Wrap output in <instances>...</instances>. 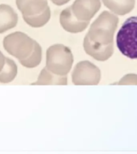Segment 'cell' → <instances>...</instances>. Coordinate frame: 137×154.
<instances>
[{
  "mask_svg": "<svg viewBox=\"0 0 137 154\" xmlns=\"http://www.w3.org/2000/svg\"><path fill=\"white\" fill-rule=\"evenodd\" d=\"M74 56L67 46L61 43L50 45L46 51V66L50 72L58 75H67L72 70Z\"/></svg>",
  "mask_w": 137,
  "mask_h": 154,
  "instance_id": "6da1fadb",
  "label": "cell"
},
{
  "mask_svg": "<svg viewBox=\"0 0 137 154\" xmlns=\"http://www.w3.org/2000/svg\"><path fill=\"white\" fill-rule=\"evenodd\" d=\"M119 19L116 14L103 11L92 23L87 35L96 43L107 45L113 43Z\"/></svg>",
  "mask_w": 137,
  "mask_h": 154,
  "instance_id": "7a4b0ae2",
  "label": "cell"
},
{
  "mask_svg": "<svg viewBox=\"0 0 137 154\" xmlns=\"http://www.w3.org/2000/svg\"><path fill=\"white\" fill-rule=\"evenodd\" d=\"M118 49L126 57L137 59V16L125 20L116 35Z\"/></svg>",
  "mask_w": 137,
  "mask_h": 154,
  "instance_id": "3957f363",
  "label": "cell"
},
{
  "mask_svg": "<svg viewBox=\"0 0 137 154\" xmlns=\"http://www.w3.org/2000/svg\"><path fill=\"white\" fill-rule=\"evenodd\" d=\"M35 39L22 31H14L4 37L2 45L9 55L18 60L26 59L31 55L34 48Z\"/></svg>",
  "mask_w": 137,
  "mask_h": 154,
  "instance_id": "277c9868",
  "label": "cell"
},
{
  "mask_svg": "<svg viewBox=\"0 0 137 154\" xmlns=\"http://www.w3.org/2000/svg\"><path fill=\"white\" fill-rule=\"evenodd\" d=\"M100 79L99 68L88 60L78 63L72 73V81L75 85H96Z\"/></svg>",
  "mask_w": 137,
  "mask_h": 154,
  "instance_id": "5b68a950",
  "label": "cell"
},
{
  "mask_svg": "<svg viewBox=\"0 0 137 154\" xmlns=\"http://www.w3.org/2000/svg\"><path fill=\"white\" fill-rule=\"evenodd\" d=\"M71 7L79 20L90 22L100 9L101 2L100 0H75Z\"/></svg>",
  "mask_w": 137,
  "mask_h": 154,
  "instance_id": "8992f818",
  "label": "cell"
},
{
  "mask_svg": "<svg viewBox=\"0 0 137 154\" xmlns=\"http://www.w3.org/2000/svg\"><path fill=\"white\" fill-rule=\"evenodd\" d=\"M84 49L88 55L98 61H106L114 52L113 43L103 45L91 40L88 36L85 35L84 39Z\"/></svg>",
  "mask_w": 137,
  "mask_h": 154,
  "instance_id": "52a82bcc",
  "label": "cell"
},
{
  "mask_svg": "<svg viewBox=\"0 0 137 154\" xmlns=\"http://www.w3.org/2000/svg\"><path fill=\"white\" fill-rule=\"evenodd\" d=\"M59 23L67 32L77 34L84 31L89 25V22L81 21L75 16L72 7H68L61 11L59 14Z\"/></svg>",
  "mask_w": 137,
  "mask_h": 154,
  "instance_id": "ba28073f",
  "label": "cell"
},
{
  "mask_svg": "<svg viewBox=\"0 0 137 154\" xmlns=\"http://www.w3.org/2000/svg\"><path fill=\"white\" fill-rule=\"evenodd\" d=\"M16 7L23 15L40 14L48 7V0H15Z\"/></svg>",
  "mask_w": 137,
  "mask_h": 154,
  "instance_id": "9c48e42d",
  "label": "cell"
},
{
  "mask_svg": "<svg viewBox=\"0 0 137 154\" xmlns=\"http://www.w3.org/2000/svg\"><path fill=\"white\" fill-rule=\"evenodd\" d=\"M19 16L10 5L0 4V34H3L15 27Z\"/></svg>",
  "mask_w": 137,
  "mask_h": 154,
  "instance_id": "30bf717a",
  "label": "cell"
},
{
  "mask_svg": "<svg viewBox=\"0 0 137 154\" xmlns=\"http://www.w3.org/2000/svg\"><path fill=\"white\" fill-rule=\"evenodd\" d=\"M67 75L61 76L58 75L51 72L46 67L41 70L37 80L31 84V85H67Z\"/></svg>",
  "mask_w": 137,
  "mask_h": 154,
  "instance_id": "8fae6325",
  "label": "cell"
},
{
  "mask_svg": "<svg viewBox=\"0 0 137 154\" xmlns=\"http://www.w3.org/2000/svg\"><path fill=\"white\" fill-rule=\"evenodd\" d=\"M106 7L116 15H125L134 9L135 0H102Z\"/></svg>",
  "mask_w": 137,
  "mask_h": 154,
  "instance_id": "7c38bea8",
  "label": "cell"
},
{
  "mask_svg": "<svg viewBox=\"0 0 137 154\" xmlns=\"http://www.w3.org/2000/svg\"><path fill=\"white\" fill-rule=\"evenodd\" d=\"M50 16H51V11L50 7L48 6L40 14L32 15V16L23 15V19L28 26L34 28H39V27H43L47 23L50 19Z\"/></svg>",
  "mask_w": 137,
  "mask_h": 154,
  "instance_id": "4fadbf2b",
  "label": "cell"
},
{
  "mask_svg": "<svg viewBox=\"0 0 137 154\" xmlns=\"http://www.w3.org/2000/svg\"><path fill=\"white\" fill-rule=\"evenodd\" d=\"M43 58V50L40 44L35 40L34 48L31 55L24 60H19V63L26 68H35L41 63Z\"/></svg>",
  "mask_w": 137,
  "mask_h": 154,
  "instance_id": "5bb4252c",
  "label": "cell"
},
{
  "mask_svg": "<svg viewBox=\"0 0 137 154\" xmlns=\"http://www.w3.org/2000/svg\"><path fill=\"white\" fill-rule=\"evenodd\" d=\"M18 74V66L14 60L6 57V63L0 72V83L8 84L15 79Z\"/></svg>",
  "mask_w": 137,
  "mask_h": 154,
  "instance_id": "9a60e30c",
  "label": "cell"
},
{
  "mask_svg": "<svg viewBox=\"0 0 137 154\" xmlns=\"http://www.w3.org/2000/svg\"><path fill=\"white\" fill-rule=\"evenodd\" d=\"M120 85H127V84H136L137 85V74L130 73L123 75L120 81L118 82Z\"/></svg>",
  "mask_w": 137,
  "mask_h": 154,
  "instance_id": "2e32d148",
  "label": "cell"
},
{
  "mask_svg": "<svg viewBox=\"0 0 137 154\" xmlns=\"http://www.w3.org/2000/svg\"><path fill=\"white\" fill-rule=\"evenodd\" d=\"M50 1L55 6L61 7V6H63V5L68 3L71 0H50Z\"/></svg>",
  "mask_w": 137,
  "mask_h": 154,
  "instance_id": "e0dca14e",
  "label": "cell"
},
{
  "mask_svg": "<svg viewBox=\"0 0 137 154\" xmlns=\"http://www.w3.org/2000/svg\"><path fill=\"white\" fill-rule=\"evenodd\" d=\"M5 63H6V56L3 55V53L0 51V72L2 71L4 67Z\"/></svg>",
  "mask_w": 137,
  "mask_h": 154,
  "instance_id": "ac0fdd59",
  "label": "cell"
}]
</instances>
